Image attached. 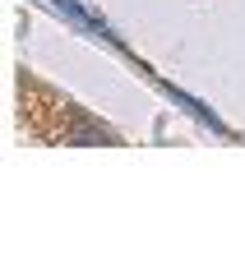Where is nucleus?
Returning <instances> with one entry per match:
<instances>
[{
  "mask_svg": "<svg viewBox=\"0 0 245 254\" xmlns=\"http://www.w3.org/2000/svg\"><path fill=\"white\" fill-rule=\"evenodd\" d=\"M70 143H111V129L97 125V121H88V116H74V125H70Z\"/></svg>",
  "mask_w": 245,
  "mask_h": 254,
  "instance_id": "1",
  "label": "nucleus"
}]
</instances>
